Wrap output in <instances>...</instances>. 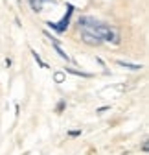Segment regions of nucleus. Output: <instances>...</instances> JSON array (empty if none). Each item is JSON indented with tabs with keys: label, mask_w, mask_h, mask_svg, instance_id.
I'll return each instance as SVG.
<instances>
[{
	"label": "nucleus",
	"mask_w": 149,
	"mask_h": 155,
	"mask_svg": "<svg viewBox=\"0 0 149 155\" xmlns=\"http://www.w3.org/2000/svg\"><path fill=\"white\" fill-rule=\"evenodd\" d=\"M72 11H74V6H72V4H66V13L63 15L61 21H59V22H52V21H48V22H46V26H50L53 31H57V33H65V31H66V28L70 26Z\"/></svg>",
	"instance_id": "nucleus-1"
},
{
	"label": "nucleus",
	"mask_w": 149,
	"mask_h": 155,
	"mask_svg": "<svg viewBox=\"0 0 149 155\" xmlns=\"http://www.w3.org/2000/svg\"><path fill=\"white\" fill-rule=\"evenodd\" d=\"M81 41H83L85 45H88V46H98V45H101V43H103L100 37L90 35V33H87V31H81Z\"/></svg>",
	"instance_id": "nucleus-2"
},
{
	"label": "nucleus",
	"mask_w": 149,
	"mask_h": 155,
	"mask_svg": "<svg viewBox=\"0 0 149 155\" xmlns=\"http://www.w3.org/2000/svg\"><path fill=\"white\" fill-rule=\"evenodd\" d=\"M44 2H48V4H57V0H28V4L33 9V13H41Z\"/></svg>",
	"instance_id": "nucleus-3"
},
{
	"label": "nucleus",
	"mask_w": 149,
	"mask_h": 155,
	"mask_svg": "<svg viewBox=\"0 0 149 155\" xmlns=\"http://www.w3.org/2000/svg\"><path fill=\"white\" fill-rule=\"evenodd\" d=\"M116 63H118L120 67L129 68V70H140V68H142V65H135V63H129V61H123V59H118Z\"/></svg>",
	"instance_id": "nucleus-4"
},
{
	"label": "nucleus",
	"mask_w": 149,
	"mask_h": 155,
	"mask_svg": "<svg viewBox=\"0 0 149 155\" xmlns=\"http://www.w3.org/2000/svg\"><path fill=\"white\" fill-rule=\"evenodd\" d=\"M63 72H68V74H74V76H81V78H92L90 72H81V70H78V68H68V67H66V70H63Z\"/></svg>",
	"instance_id": "nucleus-5"
},
{
	"label": "nucleus",
	"mask_w": 149,
	"mask_h": 155,
	"mask_svg": "<svg viewBox=\"0 0 149 155\" xmlns=\"http://www.w3.org/2000/svg\"><path fill=\"white\" fill-rule=\"evenodd\" d=\"M31 55H33V59H35V61H37V65H39V67H41V68H48V65H46V63H44V61H43V57H41V55H39V54H37V52H35V50H33V48H31Z\"/></svg>",
	"instance_id": "nucleus-6"
},
{
	"label": "nucleus",
	"mask_w": 149,
	"mask_h": 155,
	"mask_svg": "<svg viewBox=\"0 0 149 155\" xmlns=\"http://www.w3.org/2000/svg\"><path fill=\"white\" fill-rule=\"evenodd\" d=\"M53 50H55V52H57V54L61 55V59H65V61H72L70 57H68V54H66V52H65V50H63L59 45H55V46H53Z\"/></svg>",
	"instance_id": "nucleus-7"
},
{
	"label": "nucleus",
	"mask_w": 149,
	"mask_h": 155,
	"mask_svg": "<svg viewBox=\"0 0 149 155\" xmlns=\"http://www.w3.org/2000/svg\"><path fill=\"white\" fill-rule=\"evenodd\" d=\"M65 76H66V74H65L63 70L53 72V81H55V83H63V81H65Z\"/></svg>",
	"instance_id": "nucleus-8"
},
{
	"label": "nucleus",
	"mask_w": 149,
	"mask_h": 155,
	"mask_svg": "<svg viewBox=\"0 0 149 155\" xmlns=\"http://www.w3.org/2000/svg\"><path fill=\"white\" fill-rule=\"evenodd\" d=\"M43 33H44V37H48V39H50V43H52L53 46H55V45H59V46H61V41H59V39H57V37H53V35H52V33H50L48 30H44Z\"/></svg>",
	"instance_id": "nucleus-9"
},
{
	"label": "nucleus",
	"mask_w": 149,
	"mask_h": 155,
	"mask_svg": "<svg viewBox=\"0 0 149 155\" xmlns=\"http://www.w3.org/2000/svg\"><path fill=\"white\" fill-rule=\"evenodd\" d=\"M66 135L72 139H76V137H81L83 135V129H70V131H66Z\"/></svg>",
	"instance_id": "nucleus-10"
},
{
	"label": "nucleus",
	"mask_w": 149,
	"mask_h": 155,
	"mask_svg": "<svg viewBox=\"0 0 149 155\" xmlns=\"http://www.w3.org/2000/svg\"><path fill=\"white\" fill-rule=\"evenodd\" d=\"M65 107H66V100H59L57 107H55V113H57V114H61V113L65 111Z\"/></svg>",
	"instance_id": "nucleus-11"
},
{
	"label": "nucleus",
	"mask_w": 149,
	"mask_h": 155,
	"mask_svg": "<svg viewBox=\"0 0 149 155\" xmlns=\"http://www.w3.org/2000/svg\"><path fill=\"white\" fill-rule=\"evenodd\" d=\"M109 109H110V105H103V107H100V109H98V114H103V113H105V111H109Z\"/></svg>",
	"instance_id": "nucleus-12"
},
{
	"label": "nucleus",
	"mask_w": 149,
	"mask_h": 155,
	"mask_svg": "<svg viewBox=\"0 0 149 155\" xmlns=\"http://www.w3.org/2000/svg\"><path fill=\"white\" fill-rule=\"evenodd\" d=\"M142 151H144V153H147V151H149V144H147V140H144V142H142Z\"/></svg>",
	"instance_id": "nucleus-13"
},
{
	"label": "nucleus",
	"mask_w": 149,
	"mask_h": 155,
	"mask_svg": "<svg viewBox=\"0 0 149 155\" xmlns=\"http://www.w3.org/2000/svg\"><path fill=\"white\" fill-rule=\"evenodd\" d=\"M96 61H98V63H100V65H101V67H103V68H105V67H107V65H105V61H103V59H101V57H96Z\"/></svg>",
	"instance_id": "nucleus-14"
},
{
	"label": "nucleus",
	"mask_w": 149,
	"mask_h": 155,
	"mask_svg": "<svg viewBox=\"0 0 149 155\" xmlns=\"http://www.w3.org/2000/svg\"><path fill=\"white\" fill-rule=\"evenodd\" d=\"M6 67H8V68L11 67V59H9V57H6Z\"/></svg>",
	"instance_id": "nucleus-15"
},
{
	"label": "nucleus",
	"mask_w": 149,
	"mask_h": 155,
	"mask_svg": "<svg viewBox=\"0 0 149 155\" xmlns=\"http://www.w3.org/2000/svg\"><path fill=\"white\" fill-rule=\"evenodd\" d=\"M17 4H21V0H17Z\"/></svg>",
	"instance_id": "nucleus-16"
}]
</instances>
